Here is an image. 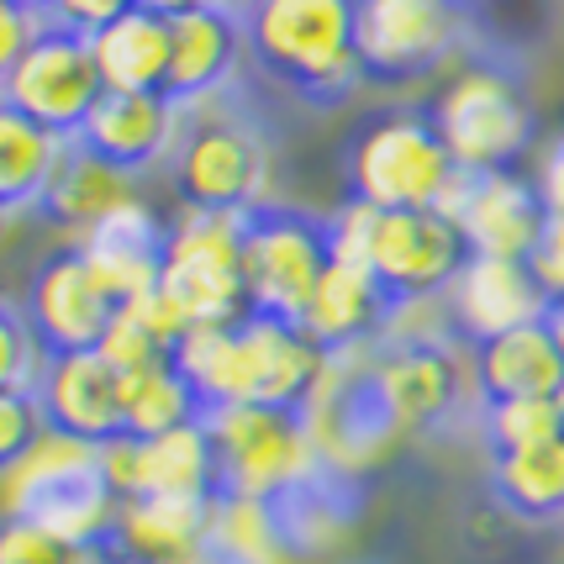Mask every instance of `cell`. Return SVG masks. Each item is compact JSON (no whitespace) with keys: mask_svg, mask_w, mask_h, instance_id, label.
Instances as JSON below:
<instances>
[{"mask_svg":"<svg viewBox=\"0 0 564 564\" xmlns=\"http://www.w3.org/2000/svg\"><path fill=\"white\" fill-rule=\"evenodd\" d=\"M174 369L196 386L200 406H285L306 412L322 386V354L306 327L274 317H243L221 327H191L174 348Z\"/></svg>","mask_w":564,"mask_h":564,"instance_id":"1","label":"cell"},{"mask_svg":"<svg viewBox=\"0 0 564 564\" xmlns=\"http://www.w3.org/2000/svg\"><path fill=\"white\" fill-rule=\"evenodd\" d=\"M238 22L248 64L312 111H333L365 85L354 0H243Z\"/></svg>","mask_w":564,"mask_h":564,"instance_id":"2","label":"cell"},{"mask_svg":"<svg viewBox=\"0 0 564 564\" xmlns=\"http://www.w3.org/2000/svg\"><path fill=\"white\" fill-rule=\"evenodd\" d=\"M170 174L180 206L191 212L248 217L253 206L270 200V132L259 122V111L238 100V85L185 111Z\"/></svg>","mask_w":564,"mask_h":564,"instance_id":"3","label":"cell"},{"mask_svg":"<svg viewBox=\"0 0 564 564\" xmlns=\"http://www.w3.org/2000/svg\"><path fill=\"white\" fill-rule=\"evenodd\" d=\"M427 122L459 174L517 170L533 148V100L507 58H465L427 100Z\"/></svg>","mask_w":564,"mask_h":564,"instance_id":"4","label":"cell"},{"mask_svg":"<svg viewBox=\"0 0 564 564\" xmlns=\"http://www.w3.org/2000/svg\"><path fill=\"white\" fill-rule=\"evenodd\" d=\"M344 185L375 212H427L448 200L459 170L427 122V106H391L348 132Z\"/></svg>","mask_w":564,"mask_h":564,"instance_id":"5","label":"cell"},{"mask_svg":"<svg viewBox=\"0 0 564 564\" xmlns=\"http://www.w3.org/2000/svg\"><path fill=\"white\" fill-rule=\"evenodd\" d=\"M206 433L217 448V496L280 501L295 486L322 475V454L312 443L306 412L285 406H217L206 412Z\"/></svg>","mask_w":564,"mask_h":564,"instance_id":"6","label":"cell"},{"mask_svg":"<svg viewBox=\"0 0 564 564\" xmlns=\"http://www.w3.org/2000/svg\"><path fill=\"white\" fill-rule=\"evenodd\" d=\"M469 0H354V48L365 85H422L465 48Z\"/></svg>","mask_w":564,"mask_h":564,"instance_id":"7","label":"cell"},{"mask_svg":"<svg viewBox=\"0 0 564 564\" xmlns=\"http://www.w3.org/2000/svg\"><path fill=\"white\" fill-rule=\"evenodd\" d=\"M333 264L327 217H312L285 200H264L243 217V291L248 317L306 322L322 274Z\"/></svg>","mask_w":564,"mask_h":564,"instance_id":"8","label":"cell"},{"mask_svg":"<svg viewBox=\"0 0 564 564\" xmlns=\"http://www.w3.org/2000/svg\"><path fill=\"white\" fill-rule=\"evenodd\" d=\"M159 291L185 317V327H221L248 317L243 291V217L180 206L164 238Z\"/></svg>","mask_w":564,"mask_h":564,"instance_id":"9","label":"cell"},{"mask_svg":"<svg viewBox=\"0 0 564 564\" xmlns=\"http://www.w3.org/2000/svg\"><path fill=\"white\" fill-rule=\"evenodd\" d=\"M375 348L359 354H333L322 369V386L306 401V427L317 443L322 465L344 480H359L365 469H375L391 454L401 433H395L386 401L375 391Z\"/></svg>","mask_w":564,"mask_h":564,"instance_id":"10","label":"cell"},{"mask_svg":"<svg viewBox=\"0 0 564 564\" xmlns=\"http://www.w3.org/2000/svg\"><path fill=\"white\" fill-rule=\"evenodd\" d=\"M106 96L96 69V53H90V37H79L69 26H48L32 37V48L22 53V64L6 74L0 85V100L17 106L26 122H37L43 132L74 143L79 127L90 122L96 100Z\"/></svg>","mask_w":564,"mask_h":564,"instance_id":"11","label":"cell"},{"mask_svg":"<svg viewBox=\"0 0 564 564\" xmlns=\"http://www.w3.org/2000/svg\"><path fill=\"white\" fill-rule=\"evenodd\" d=\"M22 317L32 338L43 348V359L64 354H96L106 327L117 322V301L96 280L90 259L79 243H58L37 259V270L26 274Z\"/></svg>","mask_w":564,"mask_h":564,"instance_id":"12","label":"cell"},{"mask_svg":"<svg viewBox=\"0 0 564 564\" xmlns=\"http://www.w3.org/2000/svg\"><path fill=\"white\" fill-rule=\"evenodd\" d=\"M469 264V243L459 221L427 206V212H380L375 248H369V274L380 280V291L391 295V306L412 301H438Z\"/></svg>","mask_w":564,"mask_h":564,"instance_id":"13","label":"cell"},{"mask_svg":"<svg viewBox=\"0 0 564 564\" xmlns=\"http://www.w3.org/2000/svg\"><path fill=\"white\" fill-rule=\"evenodd\" d=\"M100 475L117 501L143 496H180V501H212L217 496V448L206 422L174 427L159 438H111L100 443Z\"/></svg>","mask_w":564,"mask_h":564,"instance_id":"14","label":"cell"},{"mask_svg":"<svg viewBox=\"0 0 564 564\" xmlns=\"http://www.w3.org/2000/svg\"><path fill=\"white\" fill-rule=\"evenodd\" d=\"M438 212L459 221L475 259H517V264H528L543 243V227H549V206H543L539 185L517 170L459 174V185L448 191Z\"/></svg>","mask_w":564,"mask_h":564,"instance_id":"15","label":"cell"},{"mask_svg":"<svg viewBox=\"0 0 564 564\" xmlns=\"http://www.w3.org/2000/svg\"><path fill=\"white\" fill-rule=\"evenodd\" d=\"M375 391L401 438H422L459 412L465 401V359L454 338L443 344H375Z\"/></svg>","mask_w":564,"mask_h":564,"instance_id":"16","label":"cell"},{"mask_svg":"<svg viewBox=\"0 0 564 564\" xmlns=\"http://www.w3.org/2000/svg\"><path fill=\"white\" fill-rule=\"evenodd\" d=\"M448 306V333L454 344H491L501 333L517 327H533L549 312V291L539 285L533 264H517V259H475L459 270V280L443 295Z\"/></svg>","mask_w":564,"mask_h":564,"instance_id":"17","label":"cell"},{"mask_svg":"<svg viewBox=\"0 0 564 564\" xmlns=\"http://www.w3.org/2000/svg\"><path fill=\"white\" fill-rule=\"evenodd\" d=\"M180 122H185V111H180L164 90H153V96L106 90V96L96 100V111H90V122L79 127L74 143L90 148L100 164H111L117 174L138 180V174L159 170V164L174 159Z\"/></svg>","mask_w":564,"mask_h":564,"instance_id":"18","label":"cell"},{"mask_svg":"<svg viewBox=\"0 0 564 564\" xmlns=\"http://www.w3.org/2000/svg\"><path fill=\"white\" fill-rule=\"evenodd\" d=\"M37 406L53 433L85 443H111L127 433V380L100 354H64L37 375Z\"/></svg>","mask_w":564,"mask_h":564,"instance_id":"19","label":"cell"},{"mask_svg":"<svg viewBox=\"0 0 564 564\" xmlns=\"http://www.w3.org/2000/svg\"><path fill=\"white\" fill-rule=\"evenodd\" d=\"M248 58L243 22L232 6H200L170 22V79L164 96L180 111H196L206 100L227 96L238 85V64Z\"/></svg>","mask_w":564,"mask_h":564,"instance_id":"20","label":"cell"},{"mask_svg":"<svg viewBox=\"0 0 564 564\" xmlns=\"http://www.w3.org/2000/svg\"><path fill=\"white\" fill-rule=\"evenodd\" d=\"M164 238H170V221L159 217L143 196H132L100 221L96 232H85L79 248H85L96 280L111 291V301L127 306V301H138V295L159 291V274H164Z\"/></svg>","mask_w":564,"mask_h":564,"instance_id":"21","label":"cell"},{"mask_svg":"<svg viewBox=\"0 0 564 564\" xmlns=\"http://www.w3.org/2000/svg\"><path fill=\"white\" fill-rule=\"evenodd\" d=\"M391 312H395L391 295L380 291V280L369 270H359V264H327L301 327L333 359V354H359V348L380 344Z\"/></svg>","mask_w":564,"mask_h":564,"instance_id":"22","label":"cell"},{"mask_svg":"<svg viewBox=\"0 0 564 564\" xmlns=\"http://www.w3.org/2000/svg\"><path fill=\"white\" fill-rule=\"evenodd\" d=\"M206 528H212V501L143 496L117 507L111 549L132 564H212Z\"/></svg>","mask_w":564,"mask_h":564,"instance_id":"23","label":"cell"},{"mask_svg":"<svg viewBox=\"0 0 564 564\" xmlns=\"http://www.w3.org/2000/svg\"><path fill=\"white\" fill-rule=\"evenodd\" d=\"M469 386L486 401H517V395H560L564 391V359L549 327H517L491 344L469 348Z\"/></svg>","mask_w":564,"mask_h":564,"instance_id":"24","label":"cell"},{"mask_svg":"<svg viewBox=\"0 0 564 564\" xmlns=\"http://www.w3.org/2000/svg\"><path fill=\"white\" fill-rule=\"evenodd\" d=\"M132 196H138V191H132L127 174H117L111 164H100L90 148L69 143L48 180V191H43V200H37V217L48 221V227L74 232V243H79L85 232H96L100 221Z\"/></svg>","mask_w":564,"mask_h":564,"instance_id":"25","label":"cell"},{"mask_svg":"<svg viewBox=\"0 0 564 564\" xmlns=\"http://www.w3.org/2000/svg\"><path fill=\"white\" fill-rule=\"evenodd\" d=\"M96 69L106 90L122 96H153L170 79V22L148 17V11H127L111 26H100L90 37Z\"/></svg>","mask_w":564,"mask_h":564,"instance_id":"26","label":"cell"},{"mask_svg":"<svg viewBox=\"0 0 564 564\" xmlns=\"http://www.w3.org/2000/svg\"><path fill=\"white\" fill-rule=\"evenodd\" d=\"M270 507L280 517V533H285L295 560H317V554H333L348 539V528L359 517V480L322 469V475H312L306 486H295L291 496H280Z\"/></svg>","mask_w":564,"mask_h":564,"instance_id":"27","label":"cell"},{"mask_svg":"<svg viewBox=\"0 0 564 564\" xmlns=\"http://www.w3.org/2000/svg\"><path fill=\"white\" fill-rule=\"evenodd\" d=\"M491 501L517 522H564V438L491 454Z\"/></svg>","mask_w":564,"mask_h":564,"instance_id":"28","label":"cell"},{"mask_svg":"<svg viewBox=\"0 0 564 564\" xmlns=\"http://www.w3.org/2000/svg\"><path fill=\"white\" fill-rule=\"evenodd\" d=\"M64 148H69L64 138L43 132L37 122H26L17 106L0 100V217L37 212V200L48 191Z\"/></svg>","mask_w":564,"mask_h":564,"instance_id":"29","label":"cell"},{"mask_svg":"<svg viewBox=\"0 0 564 564\" xmlns=\"http://www.w3.org/2000/svg\"><path fill=\"white\" fill-rule=\"evenodd\" d=\"M212 564H301L280 533L270 501L248 496H212V528H206Z\"/></svg>","mask_w":564,"mask_h":564,"instance_id":"30","label":"cell"},{"mask_svg":"<svg viewBox=\"0 0 564 564\" xmlns=\"http://www.w3.org/2000/svg\"><path fill=\"white\" fill-rule=\"evenodd\" d=\"M200 417H206V406H200L196 386L174 369V359L127 380V438H159V433L191 427Z\"/></svg>","mask_w":564,"mask_h":564,"instance_id":"31","label":"cell"},{"mask_svg":"<svg viewBox=\"0 0 564 564\" xmlns=\"http://www.w3.org/2000/svg\"><path fill=\"white\" fill-rule=\"evenodd\" d=\"M480 433H486V443H491V454H517V448L554 443V438H564L560 401H554V395L486 401V406H480Z\"/></svg>","mask_w":564,"mask_h":564,"instance_id":"32","label":"cell"},{"mask_svg":"<svg viewBox=\"0 0 564 564\" xmlns=\"http://www.w3.org/2000/svg\"><path fill=\"white\" fill-rule=\"evenodd\" d=\"M43 348L26 327L17 301H0V391H32L43 375Z\"/></svg>","mask_w":564,"mask_h":564,"instance_id":"33","label":"cell"},{"mask_svg":"<svg viewBox=\"0 0 564 564\" xmlns=\"http://www.w3.org/2000/svg\"><path fill=\"white\" fill-rule=\"evenodd\" d=\"M375 227H380V212L365 206V200L344 196V206L327 217V248H333V264H359V270H369Z\"/></svg>","mask_w":564,"mask_h":564,"instance_id":"34","label":"cell"},{"mask_svg":"<svg viewBox=\"0 0 564 564\" xmlns=\"http://www.w3.org/2000/svg\"><path fill=\"white\" fill-rule=\"evenodd\" d=\"M48 433L37 391H0V475L22 459L32 443Z\"/></svg>","mask_w":564,"mask_h":564,"instance_id":"35","label":"cell"},{"mask_svg":"<svg viewBox=\"0 0 564 564\" xmlns=\"http://www.w3.org/2000/svg\"><path fill=\"white\" fill-rule=\"evenodd\" d=\"M79 549L53 539L32 517H0V564H74Z\"/></svg>","mask_w":564,"mask_h":564,"instance_id":"36","label":"cell"},{"mask_svg":"<svg viewBox=\"0 0 564 564\" xmlns=\"http://www.w3.org/2000/svg\"><path fill=\"white\" fill-rule=\"evenodd\" d=\"M127 11H138V0H37V17L43 22L69 26L79 37H96L100 26H111Z\"/></svg>","mask_w":564,"mask_h":564,"instance_id":"37","label":"cell"},{"mask_svg":"<svg viewBox=\"0 0 564 564\" xmlns=\"http://www.w3.org/2000/svg\"><path fill=\"white\" fill-rule=\"evenodd\" d=\"M37 32H43V17H37L32 0H0V85L22 64V53L32 48Z\"/></svg>","mask_w":564,"mask_h":564,"instance_id":"38","label":"cell"},{"mask_svg":"<svg viewBox=\"0 0 564 564\" xmlns=\"http://www.w3.org/2000/svg\"><path fill=\"white\" fill-rule=\"evenodd\" d=\"M528 264H533V274H539V285L549 291V301L564 295V217H549L543 243H539V253H533Z\"/></svg>","mask_w":564,"mask_h":564,"instance_id":"39","label":"cell"},{"mask_svg":"<svg viewBox=\"0 0 564 564\" xmlns=\"http://www.w3.org/2000/svg\"><path fill=\"white\" fill-rule=\"evenodd\" d=\"M533 185H539L543 206H549V217H564V127L543 143L539 153V174H533Z\"/></svg>","mask_w":564,"mask_h":564,"instance_id":"40","label":"cell"},{"mask_svg":"<svg viewBox=\"0 0 564 564\" xmlns=\"http://www.w3.org/2000/svg\"><path fill=\"white\" fill-rule=\"evenodd\" d=\"M543 327H549V338H554V348H560V359H564V295H554V301H549Z\"/></svg>","mask_w":564,"mask_h":564,"instance_id":"41","label":"cell"},{"mask_svg":"<svg viewBox=\"0 0 564 564\" xmlns=\"http://www.w3.org/2000/svg\"><path fill=\"white\" fill-rule=\"evenodd\" d=\"M74 564H132V560H122V554L111 549V539H106V543H96V549H79Z\"/></svg>","mask_w":564,"mask_h":564,"instance_id":"42","label":"cell"},{"mask_svg":"<svg viewBox=\"0 0 564 564\" xmlns=\"http://www.w3.org/2000/svg\"><path fill=\"white\" fill-rule=\"evenodd\" d=\"M554 401H560V422H564V391H560V395H554Z\"/></svg>","mask_w":564,"mask_h":564,"instance_id":"43","label":"cell"},{"mask_svg":"<svg viewBox=\"0 0 564 564\" xmlns=\"http://www.w3.org/2000/svg\"><path fill=\"white\" fill-rule=\"evenodd\" d=\"M32 6H37V0H32Z\"/></svg>","mask_w":564,"mask_h":564,"instance_id":"44","label":"cell"}]
</instances>
